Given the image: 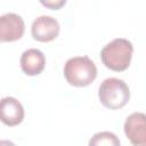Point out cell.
Returning a JSON list of instances; mask_svg holds the SVG:
<instances>
[{
	"label": "cell",
	"mask_w": 146,
	"mask_h": 146,
	"mask_svg": "<svg viewBox=\"0 0 146 146\" xmlns=\"http://www.w3.org/2000/svg\"><path fill=\"white\" fill-rule=\"evenodd\" d=\"M88 146H120V139L113 132L100 131L89 139Z\"/></svg>",
	"instance_id": "9c48e42d"
},
{
	"label": "cell",
	"mask_w": 146,
	"mask_h": 146,
	"mask_svg": "<svg viewBox=\"0 0 146 146\" xmlns=\"http://www.w3.org/2000/svg\"><path fill=\"white\" fill-rule=\"evenodd\" d=\"M64 76L71 86L86 87L96 79L97 67L88 56L72 57L65 63Z\"/></svg>",
	"instance_id": "7a4b0ae2"
},
{
	"label": "cell",
	"mask_w": 146,
	"mask_h": 146,
	"mask_svg": "<svg viewBox=\"0 0 146 146\" xmlns=\"http://www.w3.org/2000/svg\"><path fill=\"white\" fill-rule=\"evenodd\" d=\"M146 116L144 113L135 112L124 122V132L133 146H146Z\"/></svg>",
	"instance_id": "8992f818"
},
{
	"label": "cell",
	"mask_w": 146,
	"mask_h": 146,
	"mask_svg": "<svg viewBox=\"0 0 146 146\" xmlns=\"http://www.w3.org/2000/svg\"><path fill=\"white\" fill-rule=\"evenodd\" d=\"M25 31L23 18L15 14L8 13L0 16V42H11L19 40Z\"/></svg>",
	"instance_id": "277c9868"
},
{
	"label": "cell",
	"mask_w": 146,
	"mask_h": 146,
	"mask_svg": "<svg viewBox=\"0 0 146 146\" xmlns=\"http://www.w3.org/2000/svg\"><path fill=\"white\" fill-rule=\"evenodd\" d=\"M24 119V108L19 100L14 97H3L0 99V121L8 125H18Z\"/></svg>",
	"instance_id": "52a82bcc"
},
{
	"label": "cell",
	"mask_w": 146,
	"mask_h": 146,
	"mask_svg": "<svg viewBox=\"0 0 146 146\" xmlns=\"http://www.w3.org/2000/svg\"><path fill=\"white\" fill-rule=\"evenodd\" d=\"M32 36L40 42H50L59 34V24L56 18L47 15L36 17L31 26Z\"/></svg>",
	"instance_id": "5b68a950"
},
{
	"label": "cell",
	"mask_w": 146,
	"mask_h": 146,
	"mask_svg": "<svg viewBox=\"0 0 146 146\" xmlns=\"http://www.w3.org/2000/svg\"><path fill=\"white\" fill-rule=\"evenodd\" d=\"M46 65V57L43 52L35 48H30L25 50L21 56V67L22 71L27 75L40 74Z\"/></svg>",
	"instance_id": "ba28073f"
},
{
	"label": "cell",
	"mask_w": 146,
	"mask_h": 146,
	"mask_svg": "<svg viewBox=\"0 0 146 146\" xmlns=\"http://www.w3.org/2000/svg\"><path fill=\"white\" fill-rule=\"evenodd\" d=\"M98 97L105 107L110 110H119L129 102L130 90L123 80L107 78L99 86Z\"/></svg>",
	"instance_id": "3957f363"
},
{
	"label": "cell",
	"mask_w": 146,
	"mask_h": 146,
	"mask_svg": "<svg viewBox=\"0 0 146 146\" xmlns=\"http://www.w3.org/2000/svg\"><path fill=\"white\" fill-rule=\"evenodd\" d=\"M0 146H16V145L13 141H10V140L2 139V140H0Z\"/></svg>",
	"instance_id": "8fae6325"
},
{
	"label": "cell",
	"mask_w": 146,
	"mask_h": 146,
	"mask_svg": "<svg viewBox=\"0 0 146 146\" xmlns=\"http://www.w3.org/2000/svg\"><path fill=\"white\" fill-rule=\"evenodd\" d=\"M132 52V43L127 39L117 38L107 43L102 49L100 58L107 68L114 72H122L129 67Z\"/></svg>",
	"instance_id": "6da1fadb"
},
{
	"label": "cell",
	"mask_w": 146,
	"mask_h": 146,
	"mask_svg": "<svg viewBox=\"0 0 146 146\" xmlns=\"http://www.w3.org/2000/svg\"><path fill=\"white\" fill-rule=\"evenodd\" d=\"M41 3L42 5H44V6H47V7H51V8H54V9H58L60 6H63V5H65V0L63 1H41Z\"/></svg>",
	"instance_id": "30bf717a"
}]
</instances>
